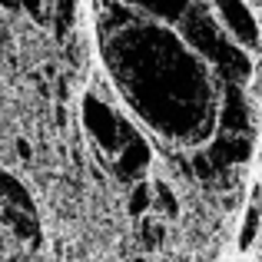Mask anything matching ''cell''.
<instances>
[{"mask_svg":"<svg viewBox=\"0 0 262 262\" xmlns=\"http://www.w3.org/2000/svg\"><path fill=\"white\" fill-rule=\"evenodd\" d=\"M100 4L103 57L129 106L166 136H209L212 90L203 60L169 27L133 17L113 0Z\"/></svg>","mask_w":262,"mask_h":262,"instance_id":"1","label":"cell"},{"mask_svg":"<svg viewBox=\"0 0 262 262\" xmlns=\"http://www.w3.org/2000/svg\"><path fill=\"white\" fill-rule=\"evenodd\" d=\"M183 30V43L196 53L199 60H209L219 73L226 77V83L243 86L252 73V60L229 33L219 27V20L206 10L203 0H192L189 10L176 20Z\"/></svg>","mask_w":262,"mask_h":262,"instance_id":"2","label":"cell"},{"mask_svg":"<svg viewBox=\"0 0 262 262\" xmlns=\"http://www.w3.org/2000/svg\"><path fill=\"white\" fill-rule=\"evenodd\" d=\"M83 126H86V133L100 143L103 153L116 156V149H120V136H123V120L103 100H96L93 93L83 96Z\"/></svg>","mask_w":262,"mask_h":262,"instance_id":"3","label":"cell"},{"mask_svg":"<svg viewBox=\"0 0 262 262\" xmlns=\"http://www.w3.org/2000/svg\"><path fill=\"white\" fill-rule=\"evenodd\" d=\"M216 20L232 40H236L243 50H259V24L252 17V10L243 0H209Z\"/></svg>","mask_w":262,"mask_h":262,"instance_id":"4","label":"cell"},{"mask_svg":"<svg viewBox=\"0 0 262 262\" xmlns=\"http://www.w3.org/2000/svg\"><path fill=\"white\" fill-rule=\"evenodd\" d=\"M149 166V146L133 126L123 123V136H120V149H116V160H113V173L126 183V179H136L143 169Z\"/></svg>","mask_w":262,"mask_h":262,"instance_id":"5","label":"cell"},{"mask_svg":"<svg viewBox=\"0 0 262 262\" xmlns=\"http://www.w3.org/2000/svg\"><path fill=\"white\" fill-rule=\"evenodd\" d=\"M252 153V143L249 136H232V133H223L216 143H212L209 149H206V160H209L212 169H229V166H239V163H246Z\"/></svg>","mask_w":262,"mask_h":262,"instance_id":"6","label":"cell"},{"mask_svg":"<svg viewBox=\"0 0 262 262\" xmlns=\"http://www.w3.org/2000/svg\"><path fill=\"white\" fill-rule=\"evenodd\" d=\"M249 129H252V113H249V103H246V96H243V86L226 83L223 133H232V136H249Z\"/></svg>","mask_w":262,"mask_h":262,"instance_id":"7","label":"cell"},{"mask_svg":"<svg viewBox=\"0 0 262 262\" xmlns=\"http://www.w3.org/2000/svg\"><path fill=\"white\" fill-rule=\"evenodd\" d=\"M123 4H129L133 10L149 13L153 20H163V24H176V20L183 17L186 10H189L192 0H123Z\"/></svg>","mask_w":262,"mask_h":262,"instance_id":"8","label":"cell"},{"mask_svg":"<svg viewBox=\"0 0 262 262\" xmlns=\"http://www.w3.org/2000/svg\"><path fill=\"white\" fill-rule=\"evenodd\" d=\"M0 199H4L7 209H17V212H24V216H33V219H37V206H33L30 192H27L10 173H0Z\"/></svg>","mask_w":262,"mask_h":262,"instance_id":"9","label":"cell"},{"mask_svg":"<svg viewBox=\"0 0 262 262\" xmlns=\"http://www.w3.org/2000/svg\"><path fill=\"white\" fill-rule=\"evenodd\" d=\"M256 229H259V206H249V212H246V223H243V236H239V246H243V249H249V246H252Z\"/></svg>","mask_w":262,"mask_h":262,"instance_id":"10","label":"cell"},{"mask_svg":"<svg viewBox=\"0 0 262 262\" xmlns=\"http://www.w3.org/2000/svg\"><path fill=\"white\" fill-rule=\"evenodd\" d=\"M149 196H153V189H149L146 183H140L133 189V196H129V212H133V216H143L146 206H149Z\"/></svg>","mask_w":262,"mask_h":262,"instance_id":"11","label":"cell"},{"mask_svg":"<svg viewBox=\"0 0 262 262\" xmlns=\"http://www.w3.org/2000/svg\"><path fill=\"white\" fill-rule=\"evenodd\" d=\"M153 192L160 196V203H163V209H166V216H176L179 206H176L173 192H169V186H166V183H156V186H153Z\"/></svg>","mask_w":262,"mask_h":262,"instance_id":"12","label":"cell"},{"mask_svg":"<svg viewBox=\"0 0 262 262\" xmlns=\"http://www.w3.org/2000/svg\"><path fill=\"white\" fill-rule=\"evenodd\" d=\"M160 239H163V226L160 223H143V246H146V249L160 246Z\"/></svg>","mask_w":262,"mask_h":262,"instance_id":"13","label":"cell"},{"mask_svg":"<svg viewBox=\"0 0 262 262\" xmlns=\"http://www.w3.org/2000/svg\"><path fill=\"white\" fill-rule=\"evenodd\" d=\"M192 166H196V176L203 179V183H206V179H212V176H216V169L209 166V160H206L203 153H196V160H192Z\"/></svg>","mask_w":262,"mask_h":262,"instance_id":"14","label":"cell"},{"mask_svg":"<svg viewBox=\"0 0 262 262\" xmlns=\"http://www.w3.org/2000/svg\"><path fill=\"white\" fill-rule=\"evenodd\" d=\"M17 4L24 7L33 20H40V24H43V0H17Z\"/></svg>","mask_w":262,"mask_h":262,"instance_id":"15","label":"cell"},{"mask_svg":"<svg viewBox=\"0 0 262 262\" xmlns=\"http://www.w3.org/2000/svg\"><path fill=\"white\" fill-rule=\"evenodd\" d=\"M0 4H4L7 10H17V0H0Z\"/></svg>","mask_w":262,"mask_h":262,"instance_id":"16","label":"cell"}]
</instances>
